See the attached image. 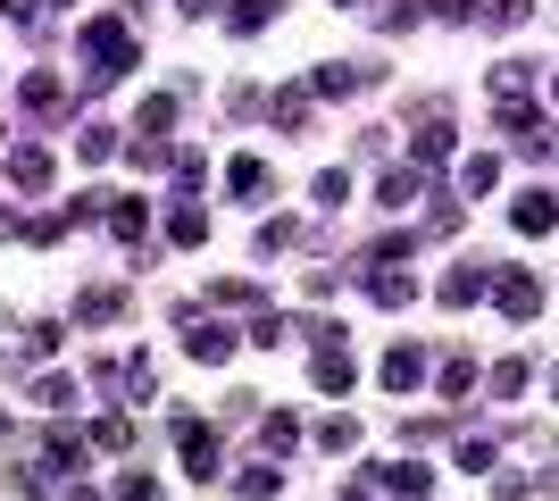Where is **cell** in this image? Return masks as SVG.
<instances>
[{
  "instance_id": "1",
  "label": "cell",
  "mask_w": 559,
  "mask_h": 501,
  "mask_svg": "<svg viewBox=\"0 0 559 501\" xmlns=\"http://www.w3.org/2000/svg\"><path fill=\"white\" fill-rule=\"evenodd\" d=\"M84 68H93V93H109V84L134 75V34H126V17H93L84 25Z\"/></svg>"
},
{
  "instance_id": "2",
  "label": "cell",
  "mask_w": 559,
  "mask_h": 501,
  "mask_svg": "<svg viewBox=\"0 0 559 501\" xmlns=\"http://www.w3.org/2000/svg\"><path fill=\"white\" fill-rule=\"evenodd\" d=\"M167 434H176V452H185V468L201 485L217 477V434H210V418H201V409H176V418H167Z\"/></svg>"
},
{
  "instance_id": "3",
  "label": "cell",
  "mask_w": 559,
  "mask_h": 501,
  "mask_svg": "<svg viewBox=\"0 0 559 501\" xmlns=\"http://www.w3.org/2000/svg\"><path fill=\"white\" fill-rule=\"evenodd\" d=\"M492 301H501V318L526 326V318H543V276L535 267H501V276H492Z\"/></svg>"
},
{
  "instance_id": "4",
  "label": "cell",
  "mask_w": 559,
  "mask_h": 501,
  "mask_svg": "<svg viewBox=\"0 0 559 501\" xmlns=\"http://www.w3.org/2000/svg\"><path fill=\"white\" fill-rule=\"evenodd\" d=\"M185 351L201 359V368H226V359L242 351V334H234V326H210V318H192V310H185Z\"/></svg>"
},
{
  "instance_id": "5",
  "label": "cell",
  "mask_w": 559,
  "mask_h": 501,
  "mask_svg": "<svg viewBox=\"0 0 559 501\" xmlns=\"http://www.w3.org/2000/svg\"><path fill=\"white\" fill-rule=\"evenodd\" d=\"M376 377H384V393H418L426 384V351L418 343H384V368H376Z\"/></svg>"
},
{
  "instance_id": "6",
  "label": "cell",
  "mask_w": 559,
  "mask_h": 501,
  "mask_svg": "<svg viewBox=\"0 0 559 501\" xmlns=\"http://www.w3.org/2000/svg\"><path fill=\"white\" fill-rule=\"evenodd\" d=\"M309 384H318V393H350V384H359V359H350L343 343H326V351L309 359Z\"/></svg>"
},
{
  "instance_id": "7",
  "label": "cell",
  "mask_w": 559,
  "mask_h": 501,
  "mask_svg": "<svg viewBox=\"0 0 559 501\" xmlns=\"http://www.w3.org/2000/svg\"><path fill=\"white\" fill-rule=\"evenodd\" d=\"M443 159H451V118H443V109H426V118H418V151H409V167H426V176H435Z\"/></svg>"
},
{
  "instance_id": "8",
  "label": "cell",
  "mask_w": 559,
  "mask_h": 501,
  "mask_svg": "<svg viewBox=\"0 0 559 501\" xmlns=\"http://www.w3.org/2000/svg\"><path fill=\"white\" fill-rule=\"evenodd\" d=\"M9 184H17L25 201H43V192H50V151H34V143L9 151Z\"/></svg>"
},
{
  "instance_id": "9",
  "label": "cell",
  "mask_w": 559,
  "mask_h": 501,
  "mask_svg": "<svg viewBox=\"0 0 559 501\" xmlns=\"http://www.w3.org/2000/svg\"><path fill=\"white\" fill-rule=\"evenodd\" d=\"M368 301H376V310H409V301H418V276H409V267H376Z\"/></svg>"
},
{
  "instance_id": "10",
  "label": "cell",
  "mask_w": 559,
  "mask_h": 501,
  "mask_svg": "<svg viewBox=\"0 0 559 501\" xmlns=\"http://www.w3.org/2000/svg\"><path fill=\"white\" fill-rule=\"evenodd\" d=\"M167 242H176V251H201V242H210V210H201V201H176V210H167Z\"/></svg>"
},
{
  "instance_id": "11",
  "label": "cell",
  "mask_w": 559,
  "mask_h": 501,
  "mask_svg": "<svg viewBox=\"0 0 559 501\" xmlns=\"http://www.w3.org/2000/svg\"><path fill=\"white\" fill-rule=\"evenodd\" d=\"M109 235H117V242H134V251H142V235H151V201H142V192L109 201Z\"/></svg>"
},
{
  "instance_id": "12",
  "label": "cell",
  "mask_w": 559,
  "mask_h": 501,
  "mask_svg": "<svg viewBox=\"0 0 559 501\" xmlns=\"http://www.w3.org/2000/svg\"><path fill=\"white\" fill-rule=\"evenodd\" d=\"M510 226H518V235H551V226H559V201H551V192H518Z\"/></svg>"
},
{
  "instance_id": "13",
  "label": "cell",
  "mask_w": 559,
  "mask_h": 501,
  "mask_svg": "<svg viewBox=\"0 0 559 501\" xmlns=\"http://www.w3.org/2000/svg\"><path fill=\"white\" fill-rule=\"evenodd\" d=\"M376 485H384V493H401V501H426V493H435V468H426V460H401V468H384Z\"/></svg>"
},
{
  "instance_id": "14",
  "label": "cell",
  "mask_w": 559,
  "mask_h": 501,
  "mask_svg": "<svg viewBox=\"0 0 559 501\" xmlns=\"http://www.w3.org/2000/svg\"><path fill=\"white\" fill-rule=\"evenodd\" d=\"M276 493H284V468H276V460H251V468L234 477V501H276Z\"/></svg>"
},
{
  "instance_id": "15",
  "label": "cell",
  "mask_w": 559,
  "mask_h": 501,
  "mask_svg": "<svg viewBox=\"0 0 559 501\" xmlns=\"http://www.w3.org/2000/svg\"><path fill=\"white\" fill-rule=\"evenodd\" d=\"M284 452H301V418H293V409H276V418L259 427V460H284Z\"/></svg>"
},
{
  "instance_id": "16",
  "label": "cell",
  "mask_w": 559,
  "mask_h": 501,
  "mask_svg": "<svg viewBox=\"0 0 559 501\" xmlns=\"http://www.w3.org/2000/svg\"><path fill=\"white\" fill-rule=\"evenodd\" d=\"M485 285H492L485 267H451V276H443V310H476V301H485Z\"/></svg>"
},
{
  "instance_id": "17",
  "label": "cell",
  "mask_w": 559,
  "mask_h": 501,
  "mask_svg": "<svg viewBox=\"0 0 559 501\" xmlns=\"http://www.w3.org/2000/svg\"><path fill=\"white\" fill-rule=\"evenodd\" d=\"M435 393H443V402H460V393H476V359H467V351L435 359Z\"/></svg>"
},
{
  "instance_id": "18",
  "label": "cell",
  "mask_w": 559,
  "mask_h": 501,
  "mask_svg": "<svg viewBox=\"0 0 559 501\" xmlns=\"http://www.w3.org/2000/svg\"><path fill=\"white\" fill-rule=\"evenodd\" d=\"M25 118H68V93H59V75H25Z\"/></svg>"
},
{
  "instance_id": "19",
  "label": "cell",
  "mask_w": 559,
  "mask_h": 501,
  "mask_svg": "<svg viewBox=\"0 0 559 501\" xmlns=\"http://www.w3.org/2000/svg\"><path fill=\"white\" fill-rule=\"evenodd\" d=\"M176 109H185L176 93H151V100H142V143H167V134H176Z\"/></svg>"
},
{
  "instance_id": "20",
  "label": "cell",
  "mask_w": 559,
  "mask_h": 501,
  "mask_svg": "<svg viewBox=\"0 0 559 501\" xmlns=\"http://www.w3.org/2000/svg\"><path fill=\"white\" fill-rule=\"evenodd\" d=\"M276 9H284V0H226V34H267Z\"/></svg>"
},
{
  "instance_id": "21",
  "label": "cell",
  "mask_w": 559,
  "mask_h": 501,
  "mask_svg": "<svg viewBox=\"0 0 559 501\" xmlns=\"http://www.w3.org/2000/svg\"><path fill=\"white\" fill-rule=\"evenodd\" d=\"M309 84H318V93H326V100H350V93H359V84H368V68H343V59H326V68L309 75Z\"/></svg>"
},
{
  "instance_id": "22",
  "label": "cell",
  "mask_w": 559,
  "mask_h": 501,
  "mask_svg": "<svg viewBox=\"0 0 559 501\" xmlns=\"http://www.w3.org/2000/svg\"><path fill=\"white\" fill-rule=\"evenodd\" d=\"M492 118L510 126V134H526V143L543 134V126H535V100H526V93H501V100H492Z\"/></svg>"
},
{
  "instance_id": "23",
  "label": "cell",
  "mask_w": 559,
  "mask_h": 501,
  "mask_svg": "<svg viewBox=\"0 0 559 501\" xmlns=\"http://www.w3.org/2000/svg\"><path fill=\"white\" fill-rule=\"evenodd\" d=\"M167 176H176V201H192V192L210 184V159H201V151H176V159H167Z\"/></svg>"
},
{
  "instance_id": "24",
  "label": "cell",
  "mask_w": 559,
  "mask_h": 501,
  "mask_svg": "<svg viewBox=\"0 0 559 501\" xmlns=\"http://www.w3.org/2000/svg\"><path fill=\"white\" fill-rule=\"evenodd\" d=\"M75 318H84V326H117V318H126V293H75Z\"/></svg>"
},
{
  "instance_id": "25",
  "label": "cell",
  "mask_w": 559,
  "mask_h": 501,
  "mask_svg": "<svg viewBox=\"0 0 559 501\" xmlns=\"http://www.w3.org/2000/svg\"><path fill=\"white\" fill-rule=\"evenodd\" d=\"M226 192H234V201H267V167H259V159H234L226 167Z\"/></svg>"
},
{
  "instance_id": "26",
  "label": "cell",
  "mask_w": 559,
  "mask_h": 501,
  "mask_svg": "<svg viewBox=\"0 0 559 501\" xmlns=\"http://www.w3.org/2000/svg\"><path fill=\"white\" fill-rule=\"evenodd\" d=\"M376 192H384L393 210H409V201H418V192H426V167H393V176H384V184H376Z\"/></svg>"
},
{
  "instance_id": "27",
  "label": "cell",
  "mask_w": 559,
  "mask_h": 501,
  "mask_svg": "<svg viewBox=\"0 0 559 501\" xmlns=\"http://www.w3.org/2000/svg\"><path fill=\"white\" fill-rule=\"evenodd\" d=\"M492 184H501V151H476L460 167V192H492Z\"/></svg>"
},
{
  "instance_id": "28",
  "label": "cell",
  "mask_w": 559,
  "mask_h": 501,
  "mask_svg": "<svg viewBox=\"0 0 559 501\" xmlns=\"http://www.w3.org/2000/svg\"><path fill=\"white\" fill-rule=\"evenodd\" d=\"M109 151H126V143L109 134V126H84V134H75V159H84V167H100Z\"/></svg>"
},
{
  "instance_id": "29",
  "label": "cell",
  "mask_w": 559,
  "mask_h": 501,
  "mask_svg": "<svg viewBox=\"0 0 559 501\" xmlns=\"http://www.w3.org/2000/svg\"><path fill=\"white\" fill-rule=\"evenodd\" d=\"M526 17H535V0H492V9H485V25H492V34H518Z\"/></svg>"
},
{
  "instance_id": "30",
  "label": "cell",
  "mask_w": 559,
  "mask_h": 501,
  "mask_svg": "<svg viewBox=\"0 0 559 501\" xmlns=\"http://www.w3.org/2000/svg\"><path fill=\"white\" fill-rule=\"evenodd\" d=\"M75 460H84V452H75V434H50V443H43V477H68Z\"/></svg>"
},
{
  "instance_id": "31",
  "label": "cell",
  "mask_w": 559,
  "mask_h": 501,
  "mask_svg": "<svg viewBox=\"0 0 559 501\" xmlns=\"http://www.w3.org/2000/svg\"><path fill=\"white\" fill-rule=\"evenodd\" d=\"M510 393H526V359H492V402H510Z\"/></svg>"
},
{
  "instance_id": "32",
  "label": "cell",
  "mask_w": 559,
  "mask_h": 501,
  "mask_svg": "<svg viewBox=\"0 0 559 501\" xmlns=\"http://www.w3.org/2000/svg\"><path fill=\"white\" fill-rule=\"evenodd\" d=\"M309 192H318V210H343V201H350V176H343V167H326Z\"/></svg>"
},
{
  "instance_id": "33",
  "label": "cell",
  "mask_w": 559,
  "mask_h": 501,
  "mask_svg": "<svg viewBox=\"0 0 559 501\" xmlns=\"http://www.w3.org/2000/svg\"><path fill=\"white\" fill-rule=\"evenodd\" d=\"M210 301H217V310H251V301H259V285H242V276H226V285H210Z\"/></svg>"
},
{
  "instance_id": "34",
  "label": "cell",
  "mask_w": 559,
  "mask_h": 501,
  "mask_svg": "<svg viewBox=\"0 0 559 501\" xmlns=\"http://www.w3.org/2000/svg\"><path fill=\"white\" fill-rule=\"evenodd\" d=\"M267 109H276V126H293V134H301V126H309V93H276V100H267Z\"/></svg>"
},
{
  "instance_id": "35",
  "label": "cell",
  "mask_w": 559,
  "mask_h": 501,
  "mask_svg": "<svg viewBox=\"0 0 559 501\" xmlns=\"http://www.w3.org/2000/svg\"><path fill=\"white\" fill-rule=\"evenodd\" d=\"M318 443H326V452H350V443H359V418H326V427H318Z\"/></svg>"
},
{
  "instance_id": "36",
  "label": "cell",
  "mask_w": 559,
  "mask_h": 501,
  "mask_svg": "<svg viewBox=\"0 0 559 501\" xmlns=\"http://www.w3.org/2000/svg\"><path fill=\"white\" fill-rule=\"evenodd\" d=\"M460 468H467V477H485V468H492V443H485V434H467V443H460Z\"/></svg>"
},
{
  "instance_id": "37",
  "label": "cell",
  "mask_w": 559,
  "mask_h": 501,
  "mask_svg": "<svg viewBox=\"0 0 559 501\" xmlns=\"http://www.w3.org/2000/svg\"><path fill=\"white\" fill-rule=\"evenodd\" d=\"M93 443H100V452H126V443H134V427H126V418H100Z\"/></svg>"
},
{
  "instance_id": "38",
  "label": "cell",
  "mask_w": 559,
  "mask_h": 501,
  "mask_svg": "<svg viewBox=\"0 0 559 501\" xmlns=\"http://www.w3.org/2000/svg\"><path fill=\"white\" fill-rule=\"evenodd\" d=\"M34 402H43V409H68L75 384H68V377H43V384H34Z\"/></svg>"
},
{
  "instance_id": "39",
  "label": "cell",
  "mask_w": 559,
  "mask_h": 501,
  "mask_svg": "<svg viewBox=\"0 0 559 501\" xmlns=\"http://www.w3.org/2000/svg\"><path fill=\"white\" fill-rule=\"evenodd\" d=\"M117 501H159V485H151V477H126V493H117Z\"/></svg>"
},
{
  "instance_id": "40",
  "label": "cell",
  "mask_w": 559,
  "mask_h": 501,
  "mask_svg": "<svg viewBox=\"0 0 559 501\" xmlns=\"http://www.w3.org/2000/svg\"><path fill=\"white\" fill-rule=\"evenodd\" d=\"M435 9H443V17H476V9H485V0H435Z\"/></svg>"
},
{
  "instance_id": "41",
  "label": "cell",
  "mask_w": 559,
  "mask_h": 501,
  "mask_svg": "<svg viewBox=\"0 0 559 501\" xmlns=\"http://www.w3.org/2000/svg\"><path fill=\"white\" fill-rule=\"evenodd\" d=\"M0 9H9V17L25 25V17H34V9H43V0H0Z\"/></svg>"
},
{
  "instance_id": "42",
  "label": "cell",
  "mask_w": 559,
  "mask_h": 501,
  "mask_svg": "<svg viewBox=\"0 0 559 501\" xmlns=\"http://www.w3.org/2000/svg\"><path fill=\"white\" fill-rule=\"evenodd\" d=\"M185 17H210V0H185Z\"/></svg>"
},
{
  "instance_id": "43",
  "label": "cell",
  "mask_w": 559,
  "mask_h": 501,
  "mask_svg": "<svg viewBox=\"0 0 559 501\" xmlns=\"http://www.w3.org/2000/svg\"><path fill=\"white\" fill-rule=\"evenodd\" d=\"M551 402H559V368H551Z\"/></svg>"
},
{
  "instance_id": "44",
  "label": "cell",
  "mask_w": 559,
  "mask_h": 501,
  "mask_svg": "<svg viewBox=\"0 0 559 501\" xmlns=\"http://www.w3.org/2000/svg\"><path fill=\"white\" fill-rule=\"evenodd\" d=\"M334 9H359V0H334Z\"/></svg>"
},
{
  "instance_id": "45",
  "label": "cell",
  "mask_w": 559,
  "mask_h": 501,
  "mask_svg": "<svg viewBox=\"0 0 559 501\" xmlns=\"http://www.w3.org/2000/svg\"><path fill=\"white\" fill-rule=\"evenodd\" d=\"M0 434H9V409H0Z\"/></svg>"
},
{
  "instance_id": "46",
  "label": "cell",
  "mask_w": 559,
  "mask_h": 501,
  "mask_svg": "<svg viewBox=\"0 0 559 501\" xmlns=\"http://www.w3.org/2000/svg\"><path fill=\"white\" fill-rule=\"evenodd\" d=\"M75 501H100V493H75Z\"/></svg>"
},
{
  "instance_id": "47",
  "label": "cell",
  "mask_w": 559,
  "mask_h": 501,
  "mask_svg": "<svg viewBox=\"0 0 559 501\" xmlns=\"http://www.w3.org/2000/svg\"><path fill=\"white\" fill-rule=\"evenodd\" d=\"M551 100H559V75H551Z\"/></svg>"
}]
</instances>
